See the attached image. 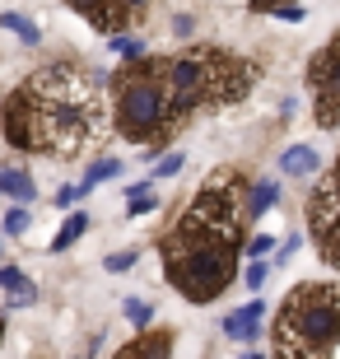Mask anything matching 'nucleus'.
<instances>
[{"mask_svg":"<svg viewBox=\"0 0 340 359\" xmlns=\"http://www.w3.org/2000/svg\"><path fill=\"white\" fill-rule=\"evenodd\" d=\"M154 205H158V201H154V196H144V191H140V196H131V215H149Z\"/></svg>","mask_w":340,"mask_h":359,"instance_id":"nucleus-25","label":"nucleus"},{"mask_svg":"<svg viewBox=\"0 0 340 359\" xmlns=\"http://www.w3.org/2000/svg\"><path fill=\"white\" fill-rule=\"evenodd\" d=\"M126 5H131V10H144V5H149V0H126Z\"/></svg>","mask_w":340,"mask_h":359,"instance_id":"nucleus-30","label":"nucleus"},{"mask_svg":"<svg viewBox=\"0 0 340 359\" xmlns=\"http://www.w3.org/2000/svg\"><path fill=\"white\" fill-rule=\"evenodd\" d=\"M172 28H177V33H182V38H191V28H196V24H191V19H186V14H177V19H172Z\"/></svg>","mask_w":340,"mask_h":359,"instance_id":"nucleus-28","label":"nucleus"},{"mask_svg":"<svg viewBox=\"0 0 340 359\" xmlns=\"http://www.w3.org/2000/svg\"><path fill=\"white\" fill-rule=\"evenodd\" d=\"M275 5H289V0H252V10H275Z\"/></svg>","mask_w":340,"mask_h":359,"instance_id":"nucleus-29","label":"nucleus"},{"mask_svg":"<svg viewBox=\"0 0 340 359\" xmlns=\"http://www.w3.org/2000/svg\"><path fill=\"white\" fill-rule=\"evenodd\" d=\"M117 173H121V163H117V159H98L89 173H84V182H79V187H84V191H93L98 182H107V177H117Z\"/></svg>","mask_w":340,"mask_h":359,"instance_id":"nucleus-13","label":"nucleus"},{"mask_svg":"<svg viewBox=\"0 0 340 359\" xmlns=\"http://www.w3.org/2000/svg\"><path fill=\"white\" fill-rule=\"evenodd\" d=\"M112 52L126 56V61H135V56H144V42L140 38H112Z\"/></svg>","mask_w":340,"mask_h":359,"instance_id":"nucleus-18","label":"nucleus"},{"mask_svg":"<svg viewBox=\"0 0 340 359\" xmlns=\"http://www.w3.org/2000/svg\"><path fill=\"white\" fill-rule=\"evenodd\" d=\"M317 243H322V257H327V266H336V271H340V219H336V224H331Z\"/></svg>","mask_w":340,"mask_h":359,"instance_id":"nucleus-15","label":"nucleus"},{"mask_svg":"<svg viewBox=\"0 0 340 359\" xmlns=\"http://www.w3.org/2000/svg\"><path fill=\"white\" fill-rule=\"evenodd\" d=\"M331 177H336V182H340V159H336V168H331Z\"/></svg>","mask_w":340,"mask_h":359,"instance_id":"nucleus-31","label":"nucleus"},{"mask_svg":"<svg viewBox=\"0 0 340 359\" xmlns=\"http://www.w3.org/2000/svg\"><path fill=\"white\" fill-rule=\"evenodd\" d=\"M28 224H33V219H28V205H24V201L5 210V233H28Z\"/></svg>","mask_w":340,"mask_h":359,"instance_id":"nucleus-16","label":"nucleus"},{"mask_svg":"<svg viewBox=\"0 0 340 359\" xmlns=\"http://www.w3.org/2000/svg\"><path fill=\"white\" fill-rule=\"evenodd\" d=\"M84 196V187H66V191H56V205H70V201Z\"/></svg>","mask_w":340,"mask_h":359,"instance_id":"nucleus-26","label":"nucleus"},{"mask_svg":"<svg viewBox=\"0 0 340 359\" xmlns=\"http://www.w3.org/2000/svg\"><path fill=\"white\" fill-rule=\"evenodd\" d=\"M19 280H24V271H14V266H5V271H0V285H5V290H14Z\"/></svg>","mask_w":340,"mask_h":359,"instance_id":"nucleus-27","label":"nucleus"},{"mask_svg":"<svg viewBox=\"0 0 340 359\" xmlns=\"http://www.w3.org/2000/svg\"><path fill=\"white\" fill-rule=\"evenodd\" d=\"M280 355H331L340 346V285H299L280 308Z\"/></svg>","mask_w":340,"mask_h":359,"instance_id":"nucleus-2","label":"nucleus"},{"mask_svg":"<svg viewBox=\"0 0 340 359\" xmlns=\"http://www.w3.org/2000/svg\"><path fill=\"white\" fill-rule=\"evenodd\" d=\"M0 126H5V140L14 149H38V135H33V103H28V89H14L5 98V112H0Z\"/></svg>","mask_w":340,"mask_h":359,"instance_id":"nucleus-4","label":"nucleus"},{"mask_svg":"<svg viewBox=\"0 0 340 359\" xmlns=\"http://www.w3.org/2000/svg\"><path fill=\"white\" fill-rule=\"evenodd\" d=\"M275 19H289V24H299V19H303V5H275Z\"/></svg>","mask_w":340,"mask_h":359,"instance_id":"nucleus-24","label":"nucleus"},{"mask_svg":"<svg viewBox=\"0 0 340 359\" xmlns=\"http://www.w3.org/2000/svg\"><path fill=\"white\" fill-rule=\"evenodd\" d=\"M75 14H84L93 28H103V33H121L126 28V14H131V5L126 0H66Z\"/></svg>","mask_w":340,"mask_h":359,"instance_id":"nucleus-5","label":"nucleus"},{"mask_svg":"<svg viewBox=\"0 0 340 359\" xmlns=\"http://www.w3.org/2000/svg\"><path fill=\"white\" fill-rule=\"evenodd\" d=\"M140 341H131L126 346V355H168L172 350V332H149V327H140Z\"/></svg>","mask_w":340,"mask_h":359,"instance_id":"nucleus-11","label":"nucleus"},{"mask_svg":"<svg viewBox=\"0 0 340 359\" xmlns=\"http://www.w3.org/2000/svg\"><path fill=\"white\" fill-rule=\"evenodd\" d=\"M0 28H14V33H19V38H24L28 47H33V42L42 38L38 24H33V19H24V14H0Z\"/></svg>","mask_w":340,"mask_h":359,"instance_id":"nucleus-14","label":"nucleus"},{"mask_svg":"<svg viewBox=\"0 0 340 359\" xmlns=\"http://www.w3.org/2000/svg\"><path fill=\"white\" fill-rule=\"evenodd\" d=\"M103 266H107V271H131V266H135V252H107Z\"/></svg>","mask_w":340,"mask_h":359,"instance_id":"nucleus-21","label":"nucleus"},{"mask_svg":"<svg viewBox=\"0 0 340 359\" xmlns=\"http://www.w3.org/2000/svg\"><path fill=\"white\" fill-rule=\"evenodd\" d=\"M266 252H275V238H271V233H261V238L247 243V257H266Z\"/></svg>","mask_w":340,"mask_h":359,"instance_id":"nucleus-22","label":"nucleus"},{"mask_svg":"<svg viewBox=\"0 0 340 359\" xmlns=\"http://www.w3.org/2000/svg\"><path fill=\"white\" fill-rule=\"evenodd\" d=\"M238 252L243 243L229 238H182L172 233L163 243V266H168V280L182 290V299L191 304H210L219 299L238 276Z\"/></svg>","mask_w":340,"mask_h":359,"instance_id":"nucleus-1","label":"nucleus"},{"mask_svg":"<svg viewBox=\"0 0 340 359\" xmlns=\"http://www.w3.org/2000/svg\"><path fill=\"white\" fill-rule=\"evenodd\" d=\"M275 201H280V182H252V191H247V219H261Z\"/></svg>","mask_w":340,"mask_h":359,"instance_id":"nucleus-10","label":"nucleus"},{"mask_svg":"<svg viewBox=\"0 0 340 359\" xmlns=\"http://www.w3.org/2000/svg\"><path fill=\"white\" fill-rule=\"evenodd\" d=\"M126 322H135V327H149V322H154V308L140 304V299H126Z\"/></svg>","mask_w":340,"mask_h":359,"instance_id":"nucleus-17","label":"nucleus"},{"mask_svg":"<svg viewBox=\"0 0 340 359\" xmlns=\"http://www.w3.org/2000/svg\"><path fill=\"white\" fill-rule=\"evenodd\" d=\"M308 219H313V233L322 238L331 224L340 219V182L336 177H327V182H317L313 201H308Z\"/></svg>","mask_w":340,"mask_h":359,"instance_id":"nucleus-6","label":"nucleus"},{"mask_svg":"<svg viewBox=\"0 0 340 359\" xmlns=\"http://www.w3.org/2000/svg\"><path fill=\"white\" fill-rule=\"evenodd\" d=\"M0 191L28 205V201L38 196V182H33V177H28L24 168H10V163H0Z\"/></svg>","mask_w":340,"mask_h":359,"instance_id":"nucleus-9","label":"nucleus"},{"mask_svg":"<svg viewBox=\"0 0 340 359\" xmlns=\"http://www.w3.org/2000/svg\"><path fill=\"white\" fill-rule=\"evenodd\" d=\"M177 168H182V154H168V159L154 163V177H149V182H163V177H172Z\"/></svg>","mask_w":340,"mask_h":359,"instance_id":"nucleus-19","label":"nucleus"},{"mask_svg":"<svg viewBox=\"0 0 340 359\" xmlns=\"http://www.w3.org/2000/svg\"><path fill=\"white\" fill-rule=\"evenodd\" d=\"M33 299H38V290H33L28 280H19V285H14V290H10V304H14V308H28V304H33Z\"/></svg>","mask_w":340,"mask_h":359,"instance_id":"nucleus-20","label":"nucleus"},{"mask_svg":"<svg viewBox=\"0 0 340 359\" xmlns=\"http://www.w3.org/2000/svg\"><path fill=\"white\" fill-rule=\"evenodd\" d=\"M317 168H322V159H317L313 145H289L285 154H280V173L285 177H313Z\"/></svg>","mask_w":340,"mask_h":359,"instance_id":"nucleus-8","label":"nucleus"},{"mask_svg":"<svg viewBox=\"0 0 340 359\" xmlns=\"http://www.w3.org/2000/svg\"><path fill=\"white\" fill-rule=\"evenodd\" d=\"M261 322H266V304L252 299V304L233 308V313L219 322V332L229 336V341H252V336H261Z\"/></svg>","mask_w":340,"mask_h":359,"instance_id":"nucleus-7","label":"nucleus"},{"mask_svg":"<svg viewBox=\"0 0 340 359\" xmlns=\"http://www.w3.org/2000/svg\"><path fill=\"white\" fill-rule=\"evenodd\" d=\"M117 131L126 140H163L172 131V107H168V84L163 75H149L135 61L126 75L117 80V103H112Z\"/></svg>","mask_w":340,"mask_h":359,"instance_id":"nucleus-3","label":"nucleus"},{"mask_svg":"<svg viewBox=\"0 0 340 359\" xmlns=\"http://www.w3.org/2000/svg\"><path fill=\"white\" fill-rule=\"evenodd\" d=\"M266 285V262H252L247 266V290H261Z\"/></svg>","mask_w":340,"mask_h":359,"instance_id":"nucleus-23","label":"nucleus"},{"mask_svg":"<svg viewBox=\"0 0 340 359\" xmlns=\"http://www.w3.org/2000/svg\"><path fill=\"white\" fill-rule=\"evenodd\" d=\"M84 229H89V215H84V210H75V215L66 219V224H61V233L52 238V252H66L70 243H79V233H84Z\"/></svg>","mask_w":340,"mask_h":359,"instance_id":"nucleus-12","label":"nucleus"}]
</instances>
